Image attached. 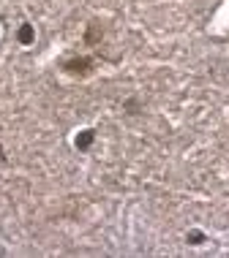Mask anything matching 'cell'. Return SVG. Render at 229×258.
<instances>
[{"label":"cell","mask_w":229,"mask_h":258,"mask_svg":"<svg viewBox=\"0 0 229 258\" xmlns=\"http://www.w3.org/2000/svg\"><path fill=\"white\" fill-rule=\"evenodd\" d=\"M19 41H22V44L33 41V30H30V27H22V33H19Z\"/></svg>","instance_id":"obj_1"}]
</instances>
